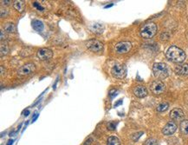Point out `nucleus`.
<instances>
[{
    "label": "nucleus",
    "mask_w": 188,
    "mask_h": 145,
    "mask_svg": "<svg viewBox=\"0 0 188 145\" xmlns=\"http://www.w3.org/2000/svg\"><path fill=\"white\" fill-rule=\"evenodd\" d=\"M5 38V36H4V31H1V40H4Z\"/></svg>",
    "instance_id": "28"
},
{
    "label": "nucleus",
    "mask_w": 188,
    "mask_h": 145,
    "mask_svg": "<svg viewBox=\"0 0 188 145\" xmlns=\"http://www.w3.org/2000/svg\"><path fill=\"white\" fill-rule=\"evenodd\" d=\"M108 145H121V142L116 136H109L107 141Z\"/></svg>",
    "instance_id": "18"
},
{
    "label": "nucleus",
    "mask_w": 188,
    "mask_h": 145,
    "mask_svg": "<svg viewBox=\"0 0 188 145\" xmlns=\"http://www.w3.org/2000/svg\"><path fill=\"white\" fill-rule=\"evenodd\" d=\"M32 48H30V47H26V48H24V49H23L22 51H21V52H20V55L22 56H30V55H31L32 54Z\"/></svg>",
    "instance_id": "20"
},
{
    "label": "nucleus",
    "mask_w": 188,
    "mask_h": 145,
    "mask_svg": "<svg viewBox=\"0 0 188 145\" xmlns=\"http://www.w3.org/2000/svg\"><path fill=\"white\" fill-rule=\"evenodd\" d=\"M177 130V125L173 122H169L165 125V127L162 130V133L165 135H173Z\"/></svg>",
    "instance_id": "10"
},
{
    "label": "nucleus",
    "mask_w": 188,
    "mask_h": 145,
    "mask_svg": "<svg viewBox=\"0 0 188 145\" xmlns=\"http://www.w3.org/2000/svg\"><path fill=\"white\" fill-rule=\"evenodd\" d=\"M36 55H37V57L40 60H49V59H50L52 57V56H53V52L50 49L43 48V49H40L37 51V54Z\"/></svg>",
    "instance_id": "9"
},
{
    "label": "nucleus",
    "mask_w": 188,
    "mask_h": 145,
    "mask_svg": "<svg viewBox=\"0 0 188 145\" xmlns=\"http://www.w3.org/2000/svg\"><path fill=\"white\" fill-rule=\"evenodd\" d=\"M109 95L111 96V97H115V96L117 95V90H115V89H112V90H110V92H109Z\"/></svg>",
    "instance_id": "26"
},
{
    "label": "nucleus",
    "mask_w": 188,
    "mask_h": 145,
    "mask_svg": "<svg viewBox=\"0 0 188 145\" xmlns=\"http://www.w3.org/2000/svg\"><path fill=\"white\" fill-rule=\"evenodd\" d=\"M37 116H38V115H37V114H36V116H34V118H33V119H32V120H33V122H35V121H36V118H37Z\"/></svg>",
    "instance_id": "34"
},
{
    "label": "nucleus",
    "mask_w": 188,
    "mask_h": 145,
    "mask_svg": "<svg viewBox=\"0 0 188 145\" xmlns=\"http://www.w3.org/2000/svg\"><path fill=\"white\" fill-rule=\"evenodd\" d=\"M179 128H180V131L182 134L188 135V120H183L180 123Z\"/></svg>",
    "instance_id": "17"
},
{
    "label": "nucleus",
    "mask_w": 188,
    "mask_h": 145,
    "mask_svg": "<svg viewBox=\"0 0 188 145\" xmlns=\"http://www.w3.org/2000/svg\"><path fill=\"white\" fill-rule=\"evenodd\" d=\"M86 45H87L88 49L93 52H100L103 50V44L101 41L96 40V39L89 40L86 43Z\"/></svg>",
    "instance_id": "6"
},
{
    "label": "nucleus",
    "mask_w": 188,
    "mask_h": 145,
    "mask_svg": "<svg viewBox=\"0 0 188 145\" xmlns=\"http://www.w3.org/2000/svg\"><path fill=\"white\" fill-rule=\"evenodd\" d=\"M132 49V44L128 41H122L115 45L114 50L118 54H126Z\"/></svg>",
    "instance_id": "5"
},
{
    "label": "nucleus",
    "mask_w": 188,
    "mask_h": 145,
    "mask_svg": "<svg viewBox=\"0 0 188 145\" xmlns=\"http://www.w3.org/2000/svg\"><path fill=\"white\" fill-rule=\"evenodd\" d=\"M13 6L17 11L23 12L24 10V7H25V3H24V1H22V0H16L13 2Z\"/></svg>",
    "instance_id": "15"
},
{
    "label": "nucleus",
    "mask_w": 188,
    "mask_h": 145,
    "mask_svg": "<svg viewBox=\"0 0 188 145\" xmlns=\"http://www.w3.org/2000/svg\"><path fill=\"white\" fill-rule=\"evenodd\" d=\"M169 108V104L167 103H161L158 105L157 107V111L159 112H164L168 110Z\"/></svg>",
    "instance_id": "19"
},
{
    "label": "nucleus",
    "mask_w": 188,
    "mask_h": 145,
    "mask_svg": "<svg viewBox=\"0 0 188 145\" xmlns=\"http://www.w3.org/2000/svg\"><path fill=\"white\" fill-rule=\"evenodd\" d=\"M154 75L159 79H164L168 77V68L164 63H155L153 66Z\"/></svg>",
    "instance_id": "3"
},
{
    "label": "nucleus",
    "mask_w": 188,
    "mask_h": 145,
    "mask_svg": "<svg viewBox=\"0 0 188 145\" xmlns=\"http://www.w3.org/2000/svg\"><path fill=\"white\" fill-rule=\"evenodd\" d=\"M115 128H116V125H115V123H109L108 124V129H109V130H114Z\"/></svg>",
    "instance_id": "24"
},
{
    "label": "nucleus",
    "mask_w": 188,
    "mask_h": 145,
    "mask_svg": "<svg viewBox=\"0 0 188 145\" xmlns=\"http://www.w3.org/2000/svg\"><path fill=\"white\" fill-rule=\"evenodd\" d=\"M33 5L35 6V7H36L39 11H43V10H44V8H43L40 4H38V3H37V2H34Z\"/></svg>",
    "instance_id": "25"
},
{
    "label": "nucleus",
    "mask_w": 188,
    "mask_h": 145,
    "mask_svg": "<svg viewBox=\"0 0 188 145\" xmlns=\"http://www.w3.org/2000/svg\"><path fill=\"white\" fill-rule=\"evenodd\" d=\"M175 72L179 75H181V76L188 75V64H183L177 65L175 68Z\"/></svg>",
    "instance_id": "14"
},
{
    "label": "nucleus",
    "mask_w": 188,
    "mask_h": 145,
    "mask_svg": "<svg viewBox=\"0 0 188 145\" xmlns=\"http://www.w3.org/2000/svg\"><path fill=\"white\" fill-rule=\"evenodd\" d=\"M36 70V66L32 63H28L25 64L24 65H23L22 67H20L17 70V73L21 76H26V75H30L31 73H33Z\"/></svg>",
    "instance_id": "8"
},
{
    "label": "nucleus",
    "mask_w": 188,
    "mask_h": 145,
    "mask_svg": "<svg viewBox=\"0 0 188 145\" xmlns=\"http://www.w3.org/2000/svg\"><path fill=\"white\" fill-rule=\"evenodd\" d=\"M9 47L7 45H1V56H5L6 54H8L9 52Z\"/></svg>",
    "instance_id": "22"
},
{
    "label": "nucleus",
    "mask_w": 188,
    "mask_h": 145,
    "mask_svg": "<svg viewBox=\"0 0 188 145\" xmlns=\"http://www.w3.org/2000/svg\"><path fill=\"white\" fill-rule=\"evenodd\" d=\"M133 94L137 97L142 98V97H145L147 95V89H146V87H144L142 85H139V86H136L133 89Z\"/></svg>",
    "instance_id": "11"
},
{
    "label": "nucleus",
    "mask_w": 188,
    "mask_h": 145,
    "mask_svg": "<svg viewBox=\"0 0 188 145\" xmlns=\"http://www.w3.org/2000/svg\"><path fill=\"white\" fill-rule=\"evenodd\" d=\"M122 100H120L118 103H116L114 104V106H115V107H117L118 105H120V104H122Z\"/></svg>",
    "instance_id": "31"
},
{
    "label": "nucleus",
    "mask_w": 188,
    "mask_h": 145,
    "mask_svg": "<svg viewBox=\"0 0 188 145\" xmlns=\"http://www.w3.org/2000/svg\"><path fill=\"white\" fill-rule=\"evenodd\" d=\"M166 57L174 63H182L186 59V53L183 50L179 48L177 46H171L166 51Z\"/></svg>",
    "instance_id": "1"
},
{
    "label": "nucleus",
    "mask_w": 188,
    "mask_h": 145,
    "mask_svg": "<svg viewBox=\"0 0 188 145\" xmlns=\"http://www.w3.org/2000/svg\"><path fill=\"white\" fill-rule=\"evenodd\" d=\"M13 142H14L13 140H9V141H8V143H7V144L6 145H11L12 144H13Z\"/></svg>",
    "instance_id": "32"
},
{
    "label": "nucleus",
    "mask_w": 188,
    "mask_h": 145,
    "mask_svg": "<svg viewBox=\"0 0 188 145\" xmlns=\"http://www.w3.org/2000/svg\"><path fill=\"white\" fill-rule=\"evenodd\" d=\"M89 29L95 34H101L104 31V26L100 23H93L89 25Z\"/></svg>",
    "instance_id": "13"
},
{
    "label": "nucleus",
    "mask_w": 188,
    "mask_h": 145,
    "mask_svg": "<svg viewBox=\"0 0 188 145\" xmlns=\"http://www.w3.org/2000/svg\"><path fill=\"white\" fill-rule=\"evenodd\" d=\"M4 30H5V31L11 33V32H14L16 31V26L14 25V23H8L4 25Z\"/></svg>",
    "instance_id": "21"
},
{
    "label": "nucleus",
    "mask_w": 188,
    "mask_h": 145,
    "mask_svg": "<svg viewBox=\"0 0 188 145\" xmlns=\"http://www.w3.org/2000/svg\"><path fill=\"white\" fill-rule=\"evenodd\" d=\"M150 89H151V91L154 95H160V94H161V93L164 92V90H165V84L161 81L156 80V81H154L150 84Z\"/></svg>",
    "instance_id": "7"
},
{
    "label": "nucleus",
    "mask_w": 188,
    "mask_h": 145,
    "mask_svg": "<svg viewBox=\"0 0 188 145\" xmlns=\"http://www.w3.org/2000/svg\"><path fill=\"white\" fill-rule=\"evenodd\" d=\"M32 27L34 30H36V31H42L44 30V23L40 20H34L32 22Z\"/></svg>",
    "instance_id": "16"
},
{
    "label": "nucleus",
    "mask_w": 188,
    "mask_h": 145,
    "mask_svg": "<svg viewBox=\"0 0 188 145\" xmlns=\"http://www.w3.org/2000/svg\"><path fill=\"white\" fill-rule=\"evenodd\" d=\"M156 33H157V25L153 22L145 23L141 30V35L145 39L152 38L153 37H154Z\"/></svg>",
    "instance_id": "2"
},
{
    "label": "nucleus",
    "mask_w": 188,
    "mask_h": 145,
    "mask_svg": "<svg viewBox=\"0 0 188 145\" xmlns=\"http://www.w3.org/2000/svg\"><path fill=\"white\" fill-rule=\"evenodd\" d=\"M1 3H2L3 4H6V5H7V4H9L11 3V1H4V0H2Z\"/></svg>",
    "instance_id": "30"
},
{
    "label": "nucleus",
    "mask_w": 188,
    "mask_h": 145,
    "mask_svg": "<svg viewBox=\"0 0 188 145\" xmlns=\"http://www.w3.org/2000/svg\"><path fill=\"white\" fill-rule=\"evenodd\" d=\"M4 72L6 73V71H4V67H3V66H1V76H2V77H4Z\"/></svg>",
    "instance_id": "29"
},
{
    "label": "nucleus",
    "mask_w": 188,
    "mask_h": 145,
    "mask_svg": "<svg viewBox=\"0 0 188 145\" xmlns=\"http://www.w3.org/2000/svg\"><path fill=\"white\" fill-rule=\"evenodd\" d=\"M145 145H159V143L154 138H149L146 141Z\"/></svg>",
    "instance_id": "23"
},
{
    "label": "nucleus",
    "mask_w": 188,
    "mask_h": 145,
    "mask_svg": "<svg viewBox=\"0 0 188 145\" xmlns=\"http://www.w3.org/2000/svg\"><path fill=\"white\" fill-rule=\"evenodd\" d=\"M92 142H93V139L91 138V137H89L88 138L86 141H85V143H84V145H90L92 144Z\"/></svg>",
    "instance_id": "27"
},
{
    "label": "nucleus",
    "mask_w": 188,
    "mask_h": 145,
    "mask_svg": "<svg viewBox=\"0 0 188 145\" xmlns=\"http://www.w3.org/2000/svg\"><path fill=\"white\" fill-rule=\"evenodd\" d=\"M113 77L118 79H122L127 76V67L123 64H115L111 70Z\"/></svg>",
    "instance_id": "4"
},
{
    "label": "nucleus",
    "mask_w": 188,
    "mask_h": 145,
    "mask_svg": "<svg viewBox=\"0 0 188 145\" xmlns=\"http://www.w3.org/2000/svg\"><path fill=\"white\" fill-rule=\"evenodd\" d=\"M29 114H30V111H29V110H27V111H24V114H23V115H24V116H28Z\"/></svg>",
    "instance_id": "33"
},
{
    "label": "nucleus",
    "mask_w": 188,
    "mask_h": 145,
    "mask_svg": "<svg viewBox=\"0 0 188 145\" xmlns=\"http://www.w3.org/2000/svg\"><path fill=\"white\" fill-rule=\"evenodd\" d=\"M170 117L173 119V120H180L184 117V112L181 109H179V108H175L173 109L172 111L170 112Z\"/></svg>",
    "instance_id": "12"
}]
</instances>
